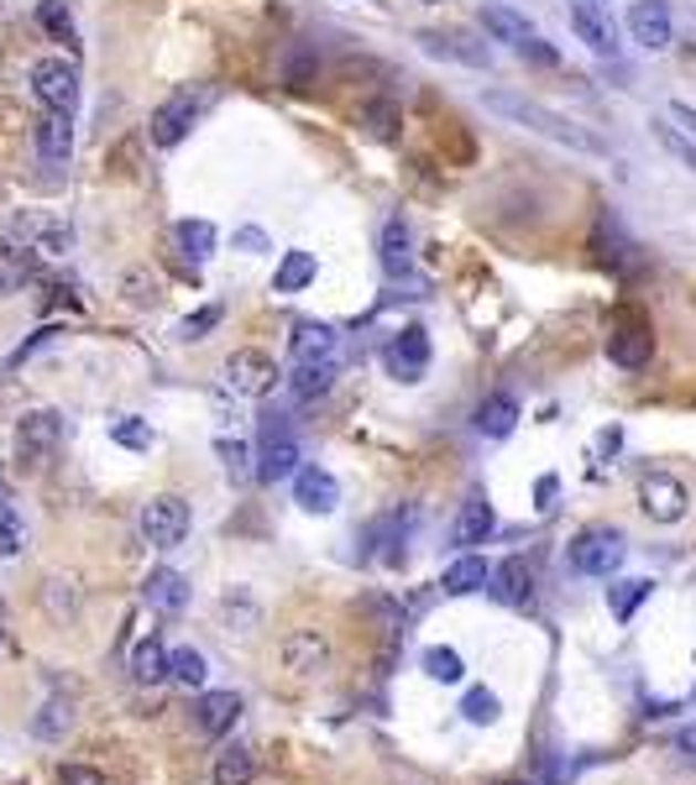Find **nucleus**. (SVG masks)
I'll return each mask as SVG.
<instances>
[{
	"label": "nucleus",
	"instance_id": "obj_1",
	"mask_svg": "<svg viewBox=\"0 0 696 785\" xmlns=\"http://www.w3.org/2000/svg\"><path fill=\"white\" fill-rule=\"evenodd\" d=\"M482 105H487L493 116H503V121H514V126H524V131H535V137L556 141V147H571L581 158H602V152H608V141L592 137L587 126H577L571 116H560L550 105L529 100V95H518V89H482Z\"/></svg>",
	"mask_w": 696,
	"mask_h": 785
},
{
	"label": "nucleus",
	"instance_id": "obj_2",
	"mask_svg": "<svg viewBox=\"0 0 696 785\" xmlns=\"http://www.w3.org/2000/svg\"><path fill=\"white\" fill-rule=\"evenodd\" d=\"M623 555H629V544H623V534L608 529V523L581 529L577 540H571V550H566V561H571L577 576H613L618 565H623Z\"/></svg>",
	"mask_w": 696,
	"mask_h": 785
},
{
	"label": "nucleus",
	"instance_id": "obj_3",
	"mask_svg": "<svg viewBox=\"0 0 696 785\" xmlns=\"http://www.w3.org/2000/svg\"><path fill=\"white\" fill-rule=\"evenodd\" d=\"M278 362L267 357V351H257V346H241V351H231L225 357V367H220V383L231 388L236 399H267L273 388H278Z\"/></svg>",
	"mask_w": 696,
	"mask_h": 785
},
{
	"label": "nucleus",
	"instance_id": "obj_4",
	"mask_svg": "<svg viewBox=\"0 0 696 785\" xmlns=\"http://www.w3.org/2000/svg\"><path fill=\"white\" fill-rule=\"evenodd\" d=\"M137 529L152 550H173V544H183V534H189V503L173 498V492H158V498L141 503Z\"/></svg>",
	"mask_w": 696,
	"mask_h": 785
},
{
	"label": "nucleus",
	"instance_id": "obj_5",
	"mask_svg": "<svg viewBox=\"0 0 696 785\" xmlns=\"http://www.w3.org/2000/svg\"><path fill=\"white\" fill-rule=\"evenodd\" d=\"M32 95H38L48 110L74 116V110H80V68L68 59H38L32 63Z\"/></svg>",
	"mask_w": 696,
	"mask_h": 785
},
{
	"label": "nucleus",
	"instance_id": "obj_6",
	"mask_svg": "<svg viewBox=\"0 0 696 785\" xmlns=\"http://www.w3.org/2000/svg\"><path fill=\"white\" fill-rule=\"evenodd\" d=\"M63 441V414L59 409H32L17 420V462L21 466H42Z\"/></svg>",
	"mask_w": 696,
	"mask_h": 785
},
{
	"label": "nucleus",
	"instance_id": "obj_7",
	"mask_svg": "<svg viewBox=\"0 0 696 785\" xmlns=\"http://www.w3.org/2000/svg\"><path fill=\"white\" fill-rule=\"evenodd\" d=\"M639 508L655 523H681L686 508H692V492H686V482L671 477V471H644V477H639Z\"/></svg>",
	"mask_w": 696,
	"mask_h": 785
},
{
	"label": "nucleus",
	"instance_id": "obj_8",
	"mask_svg": "<svg viewBox=\"0 0 696 785\" xmlns=\"http://www.w3.org/2000/svg\"><path fill=\"white\" fill-rule=\"evenodd\" d=\"M382 367H388L393 383H424V372H430V336L419 325L398 330L393 341L382 346Z\"/></svg>",
	"mask_w": 696,
	"mask_h": 785
},
{
	"label": "nucleus",
	"instance_id": "obj_9",
	"mask_svg": "<svg viewBox=\"0 0 696 785\" xmlns=\"http://www.w3.org/2000/svg\"><path fill=\"white\" fill-rule=\"evenodd\" d=\"M262 462H257V477L262 482H283V477H294L298 471V445L288 435V424L278 414H262Z\"/></svg>",
	"mask_w": 696,
	"mask_h": 785
},
{
	"label": "nucleus",
	"instance_id": "obj_10",
	"mask_svg": "<svg viewBox=\"0 0 696 785\" xmlns=\"http://www.w3.org/2000/svg\"><path fill=\"white\" fill-rule=\"evenodd\" d=\"M629 38H634L644 53H665V47L676 42L671 6H665V0H634V6H629Z\"/></svg>",
	"mask_w": 696,
	"mask_h": 785
},
{
	"label": "nucleus",
	"instance_id": "obj_11",
	"mask_svg": "<svg viewBox=\"0 0 696 785\" xmlns=\"http://www.w3.org/2000/svg\"><path fill=\"white\" fill-rule=\"evenodd\" d=\"M11 236H17V246L42 252V257H63V252L74 246V231L63 221H53V215H38V210L17 215V221H11Z\"/></svg>",
	"mask_w": 696,
	"mask_h": 785
},
{
	"label": "nucleus",
	"instance_id": "obj_12",
	"mask_svg": "<svg viewBox=\"0 0 696 785\" xmlns=\"http://www.w3.org/2000/svg\"><path fill=\"white\" fill-rule=\"evenodd\" d=\"M419 47L430 53V59H451L461 68H487L493 63V47L477 38H466V32H419Z\"/></svg>",
	"mask_w": 696,
	"mask_h": 785
},
{
	"label": "nucleus",
	"instance_id": "obj_13",
	"mask_svg": "<svg viewBox=\"0 0 696 785\" xmlns=\"http://www.w3.org/2000/svg\"><path fill=\"white\" fill-rule=\"evenodd\" d=\"M194 116H199V105L194 95H168V100L152 110V147H179L189 131H194Z\"/></svg>",
	"mask_w": 696,
	"mask_h": 785
},
{
	"label": "nucleus",
	"instance_id": "obj_14",
	"mask_svg": "<svg viewBox=\"0 0 696 785\" xmlns=\"http://www.w3.org/2000/svg\"><path fill=\"white\" fill-rule=\"evenodd\" d=\"M294 503L304 513H336L340 508V482L325 466H298L294 471Z\"/></svg>",
	"mask_w": 696,
	"mask_h": 785
},
{
	"label": "nucleus",
	"instance_id": "obj_15",
	"mask_svg": "<svg viewBox=\"0 0 696 785\" xmlns=\"http://www.w3.org/2000/svg\"><path fill=\"white\" fill-rule=\"evenodd\" d=\"M608 357H613V367H623V372H639V367L655 357V336H650V325H639V320L613 325V336H608Z\"/></svg>",
	"mask_w": 696,
	"mask_h": 785
},
{
	"label": "nucleus",
	"instance_id": "obj_16",
	"mask_svg": "<svg viewBox=\"0 0 696 785\" xmlns=\"http://www.w3.org/2000/svg\"><path fill=\"white\" fill-rule=\"evenodd\" d=\"M283 665H288L294 676H319V670L330 665V639H325L319 628H294V634L283 639Z\"/></svg>",
	"mask_w": 696,
	"mask_h": 785
},
{
	"label": "nucleus",
	"instance_id": "obj_17",
	"mask_svg": "<svg viewBox=\"0 0 696 785\" xmlns=\"http://www.w3.org/2000/svg\"><path fill=\"white\" fill-rule=\"evenodd\" d=\"M246 712V702H241V691H204L194 707V728L204 733V739H220L225 728H236V718Z\"/></svg>",
	"mask_w": 696,
	"mask_h": 785
},
{
	"label": "nucleus",
	"instance_id": "obj_18",
	"mask_svg": "<svg viewBox=\"0 0 696 785\" xmlns=\"http://www.w3.org/2000/svg\"><path fill=\"white\" fill-rule=\"evenodd\" d=\"M38 158L59 173V168H68V158H74V116H59V110H48L38 121Z\"/></svg>",
	"mask_w": 696,
	"mask_h": 785
},
{
	"label": "nucleus",
	"instance_id": "obj_19",
	"mask_svg": "<svg viewBox=\"0 0 696 785\" xmlns=\"http://www.w3.org/2000/svg\"><path fill=\"white\" fill-rule=\"evenodd\" d=\"M493 529H497V513H493V503H487V492H472V498L461 503L456 523H451V540H456L461 550H472V544H487Z\"/></svg>",
	"mask_w": 696,
	"mask_h": 785
},
{
	"label": "nucleus",
	"instance_id": "obj_20",
	"mask_svg": "<svg viewBox=\"0 0 696 785\" xmlns=\"http://www.w3.org/2000/svg\"><path fill=\"white\" fill-rule=\"evenodd\" d=\"M477 435H487V441H508L518 429V399L514 393H487V399L477 403Z\"/></svg>",
	"mask_w": 696,
	"mask_h": 785
},
{
	"label": "nucleus",
	"instance_id": "obj_21",
	"mask_svg": "<svg viewBox=\"0 0 696 785\" xmlns=\"http://www.w3.org/2000/svg\"><path fill=\"white\" fill-rule=\"evenodd\" d=\"M336 346H340V336L330 330V325H298L294 330V367L336 362Z\"/></svg>",
	"mask_w": 696,
	"mask_h": 785
},
{
	"label": "nucleus",
	"instance_id": "obj_22",
	"mask_svg": "<svg viewBox=\"0 0 696 785\" xmlns=\"http://www.w3.org/2000/svg\"><path fill=\"white\" fill-rule=\"evenodd\" d=\"M493 592L503 597V603H529L535 597V565L524 561V555H508V561H497L493 571Z\"/></svg>",
	"mask_w": 696,
	"mask_h": 785
},
{
	"label": "nucleus",
	"instance_id": "obj_23",
	"mask_svg": "<svg viewBox=\"0 0 696 785\" xmlns=\"http://www.w3.org/2000/svg\"><path fill=\"white\" fill-rule=\"evenodd\" d=\"M487 561L482 555H472V550H461V561H451L445 565V576H440V592L445 597H472V592H482L487 586Z\"/></svg>",
	"mask_w": 696,
	"mask_h": 785
},
{
	"label": "nucleus",
	"instance_id": "obj_24",
	"mask_svg": "<svg viewBox=\"0 0 696 785\" xmlns=\"http://www.w3.org/2000/svg\"><path fill=\"white\" fill-rule=\"evenodd\" d=\"M571 32H577V38L592 47L597 59H613V53H618L613 26H608V21H602V11H597V6H587V0H577V6H571Z\"/></svg>",
	"mask_w": 696,
	"mask_h": 785
},
{
	"label": "nucleus",
	"instance_id": "obj_25",
	"mask_svg": "<svg viewBox=\"0 0 696 785\" xmlns=\"http://www.w3.org/2000/svg\"><path fill=\"white\" fill-rule=\"evenodd\" d=\"M319 278V257L315 252H283L278 273H273V294H304Z\"/></svg>",
	"mask_w": 696,
	"mask_h": 785
},
{
	"label": "nucleus",
	"instance_id": "obj_26",
	"mask_svg": "<svg viewBox=\"0 0 696 785\" xmlns=\"http://www.w3.org/2000/svg\"><path fill=\"white\" fill-rule=\"evenodd\" d=\"M482 32H487L493 42H508V47H518V42L535 38L529 17H518L514 6H482Z\"/></svg>",
	"mask_w": 696,
	"mask_h": 785
},
{
	"label": "nucleus",
	"instance_id": "obj_27",
	"mask_svg": "<svg viewBox=\"0 0 696 785\" xmlns=\"http://www.w3.org/2000/svg\"><path fill=\"white\" fill-rule=\"evenodd\" d=\"M141 597L158 607V613H179L183 603H189V582H183L179 571H168V565H158L147 582H141Z\"/></svg>",
	"mask_w": 696,
	"mask_h": 785
},
{
	"label": "nucleus",
	"instance_id": "obj_28",
	"mask_svg": "<svg viewBox=\"0 0 696 785\" xmlns=\"http://www.w3.org/2000/svg\"><path fill=\"white\" fill-rule=\"evenodd\" d=\"M252 775H257V754L246 744H231L215 754V765H210V781L215 785H252Z\"/></svg>",
	"mask_w": 696,
	"mask_h": 785
},
{
	"label": "nucleus",
	"instance_id": "obj_29",
	"mask_svg": "<svg viewBox=\"0 0 696 785\" xmlns=\"http://www.w3.org/2000/svg\"><path fill=\"white\" fill-rule=\"evenodd\" d=\"M382 273L393 283H403L409 273H414V257H409V231H403V221H388L382 225Z\"/></svg>",
	"mask_w": 696,
	"mask_h": 785
},
{
	"label": "nucleus",
	"instance_id": "obj_30",
	"mask_svg": "<svg viewBox=\"0 0 696 785\" xmlns=\"http://www.w3.org/2000/svg\"><path fill=\"white\" fill-rule=\"evenodd\" d=\"M173 246L199 267V262L215 257V225L210 221H179L173 225Z\"/></svg>",
	"mask_w": 696,
	"mask_h": 785
},
{
	"label": "nucleus",
	"instance_id": "obj_31",
	"mask_svg": "<svg viewBox=\"0 0 696 785\" xmlns=\"http://www.w3.org/2000/svg\"><path fill=\"white\" fill-rule=\"evenodd\" d=\"M131 681H137V686L168 681V649H162L158 639H141V645L131 649Z\"/></svg>",
	"mask_w": 696,
	"mask_h": 785
},
{
	"label": "nucleus",
	"instance_id": "obj_32",
	"mask_svg": "<svg viewBox=\"0 0 696 785\" xmlns=\"http://www.w3.org/2000/svg\"><path fill=\"white\" fill-rule=\"evenodd\" d=\"M330 383H336V362L325 367H294V378H288V393H294L298 403H315L330 393Z\"/></svg>",
	"mask_w": 696,
	"mask_h": 785
},
{
	"label": "nucleus",
	"instance_id": "obj_33",
	"mask_svg": "<svg viewBox=\"0 0 696 785\" xmlns=\"http://www.w3.org/2000/svg\"><path fill=\"white\" fill-rule=\"evenodd\" d=\"M204 676H210V665H204V655H199L194 645L168 649V681H179V686H189V691H199V686H204Z\"/></svg>",
	"mask_w": 696,
	"mask_h": 785
},
{
	"label": "nucleus",
	"instance_id": "obj_34",
	"mask_svg": "<svg viewBox=\"0 0 696 785\" xmlns=\"http://www.w3.org/2000/svg\"><path fill=\"white\" fill-rule=\"evenodd\" d=\"M650 592H655V582H650V576H629V582H618L613 592H608V607H613L618 624H629V618H634V607L644 603Z\"/></svg>",
	"mask_w": 696,
	"mask_h": 785
},
{
	"label": "nucleus",
	"instance_id": "obj_35",
	"mask_svg": "<svg viewBox=\"0 0 696 785\" xmlns=\"http://www.w3.org/2000/svg\"><path fill=\"white\" fill-rule=\"evenodd\" d=\"M68 723H74V702H68V697H48L42 712L32 718V733H38V739H63Z\"/></svg>",
	"mask_w": 696,
	"mask_h": 785
},
{
	"label": "nucleus",
	"instance_id": "obj_36",
	"mask_svg": "<svg viewBox=\"0 0 696 785\" xmlns=\"http://www.w3.org/2000/svg\"><path fill=\"white\" fill-rule=\"evenodd\" d=\"M32 283V252L27 246H6L0 252V294H21Z\"/></svg>",
	"mask_w": 696,
	"mask_h": 785
},
{
	"label": "nucleus",
	"instance_id": "obj_37",
	"mask_svg": "<svg viewBox=\"0 0 696 785\" xmlns=\"http://www.w3.org/2000/svg\"><path fill=\"white\" fill-rule=\"evenodd\" d=\"M424 676H430V681H440V686H456L461 676H466V665H461L456 649L435 645V649H424Z\"/></svg>",
	"mask_w": 696,
	"mask_h": 785
},
{
	"label": "nucleus",
	"instance_id": "obj_38",
	"mask_svg": "<svg viewBox=\"0 0 696 785\" xmlns=\"http://www.w3.org/2000/svg\"><path fill=\"white\" fill-rule=\"evenodd\" d=\"M497 712H503V702H497L487 686H472V691L461 697V718H466V723L487 728V723H497Z\"/></svg>",
	"mask_w": 696,
	"mask_h": 785
},
{
	"label": "nucleus",
	"instance_id": "obj_39",
	"mask_svg": "<svg viewBox=\"0 0 696 785\" xmlns=\"http://www.w3.org/2000/svg\"><path fill=\"white\" fill-rule=\"evenodd\" d=\"M38 26L53 42H68V47H74V17H68V6H63V0H42V6H38Z\"/></svg>",
	"mask_w": 696,
	"mask_h": 785
},
{
	"label": "nucleus",
	"instance_id": "obj_40",
	"mask_svg": "<svg viewBox=\"0 0 696 785\" xmlns=\"http://www.w3.org/2000/svg\"><path fill=\"white\" fill-rule=\"evenodd\" d=\"M650 131H655V141L681 162V168H692V173H696V141L692 137H681L671 121H650Z\"/></svg>",
	"mask_w": 696,
	"mask_h": 785
},
{
	"label": "nucleus",
	"instance_id": "obj_41",
	"mask_svg": "<svg viewBox=\"0 0 696 785\" xmlns=\"http://www.w3.org/2000/svg\"><path fill=\"white\" fill-rule=\"evenodd\" d=\"M21 544H27V523H21V513L6 498H0V561H11V555H21Z\"/></svg>",
	"mask_w": 696,
	"mask_h": 785
},
{
	"label": "nucleus",
	"instance_id": "obj_42",
	"mask_svg": "<svg viewBox=\"0 0 696 785\" xmlns=\"http://www.w3.org/2000/svg\"><path fill=\"white\" fill-rule=\"evenodd\" d=\"M110 441L126 445V450H147L152 445V424L137 420V414H120V420H110Z\"/></svg>",
	"mask_w": 696,
	"mask_h": 785
},
{
	"label": "nucleus",
	"instance_id": "obj_43",
	"mask_svg": "<svg viewBox=\"0 0 696 785\" xmlns=\"http://www.w3.org/2000/svg\"><path fill=\"white\" fill-rule=\"evenodd\" d=\"M220 320H225V309H220V304H204L199 315H189V320L179 325V341H204V336H210Z\"/></svg>",
	"mask_w": 696,
	"mask_h": 785
},
{
	"label": "nucleus",
	"instance_id": "obj_44",
	"mask_svg": "<svg viewBox=\"0 0 696 785\" xmlns=\"http://www.w3.org/2000/svg\"><path fill=\"white\" fill-rule=\"evenodd\" d=\"M42 603L53 607L59 618H68V613H74V603H80V597H74V582H63V576H53V582H48V592H42Z\"/></svg>",
	"mask_w": 696,
	"mask_h": 785
},
{
	"label": "nucleus",
	"instance_id": "obj_45",
	"mask_svg": "<svg viewBox=\"0 0 696 785\" xmlns=\"http://www.w3.org/2000/svg\"><path fill=\"white\" fill-rule=\"evenodd\" d=\"M514 53H518V59H524V63H539V68H556V63H560V53H556V47H550V42H545V38H529V42H518Z\"/></svg>",
	"mask_w": 696,
	"mask_h": 785
},
{
	"label": "nucleus",
	"instance_id": "obj_46",
	"mask_svg": "<svg viewBox=\"0 0 696 785\" xmlns=\"http://www.w3.org/2000/svg\"><path fill=\"white\" fill-rule=\"evenodd\" d=\"M53 336H59V330H38V336H32V341H27V346H17V351L6 357V372H11V367H21V362H27V357H32V351H42V346L53 341Z\"/></svg>",
	"mask_w": 696,
	"mask_h": 785
},
{
	"label": "nucleus",
	"instance_id": "obj_47",
	"mask_svg": "<svg viewBox=\"0 0 696 785\" xmlns=\"http://www.w3.org/2000/svg\"><path fill=\"white\" fill-rule=\"evenodd\" d=\"M63 785H110V781L89 765H63Z\"/></svg>",
	"mask_w": 696,
	"mask_h": 785
},
{
	"label": "nucleus",
	"instance_id": "obj_48",
	"mask_svg": "<svg viewBox=\"0 0 696 785\" xmlns=\"http://www.w3.org/2000/svg\"><path fill=\"white\" fill-rule=\"evenodd\" d=\"M215 450H220V456H225V466H231V471H246V462H252V450H246V445H231V441H220L215 445Z\"/></svg>",
	"mask_w": 696,
	"mask_h": 785
},
{
	"label": "nucleus",
	"instance_id": "obj_49",
	"mask_svg": "<svg viewBox=\"0 0 696 785\" xmlns=\"http://www.w3.org/2000/svg\"><path fill=\"white\" fill-rule=\"evenodd\" d=\"M556 492H560L556 477H539V482H535V508H539V513H550V508H556Z\"/></svg>",
	"mask_w": 696,
	"mask_h": 785
},
{
	"label": "nucleus",
	"instance_id": "obj_50",
	"mask_svg": "<svg viewBox=\"0 0 696 785\" xmlns=\"http://www.w3.org/2000/svg\"><path fill=\"white\" fill-rule=\"evenodd\" d=\"M618 445H623V429L613 424V429H602V435L592 441V462L602 466V456H608V450H618Z\"/></svg>",
	"mask_w": 696,
	"mask_h": 785
},
{
	"label": "nucleus",
	"instance_id": "obj_51",
	"mask_svg": "<svg viewBox=\"0 0 696 785\" xmlns=\"http://www.w3.org/2000/svg\"><path fill=\"white\" fill-rule=\"evenodd\" d=\"M236 246H246V252H267V236H262L257 225H241V231H236Z\"/></svg>",
	"mask_w": 696,
	"mask_h": 785
},
{
	"label": "nucleus",
	"instance_id": "obj_52",
	"mask_svg": "<svg viewBox=\"0 0 696 785\" xmlns=\"http://www.w3.org/2000/svg\"><path fill=\"white\" fill-rule=\"evenodd\" d=\"M367 121H378L372 131H378V137H388V131H393V110H388V105H378V110H367Z\"/></svg>",
	"mask_w": 696,
	"mask_h": 785
},
{
	"label": "nucleus",
	"instance_id": "obj_53",
	"mask_svg": "<svg viewBox=\"0 0 696 785\" xmlns=\"http://www.w3.org/2000/svg\"><path fill=\"white\" fill-rule=\"evenodd\" d=\"M671 116H676V121L686 126V137L696 141V110H692V105H681V100H676V105H671Z\"/></svg>",
	"mask_w": 696,
	"mask_h": 785
},
{
	"label": "nucleus",
	"instance_id": "obj_54",
	"mask_svg": "<svg viewBox=\"0 0 696 785\" xmlns=\"http://www.w3.org/2000/svg\"><path fill=\"white\" fill-rule=\"evenodd\" d=\"M676 744H681V749H686V754H692V760H696V723H692V728H686V733H681Z\"/></svg>",
	"mask_w": 696,
	"mask_h": 785
},
{
	"label": "nucleus",
	"instance_id": "obj_55",
	"mask_svg": "<svg viewBox=\"0 0 696 785\" xmlns=\"http://www.w3.org/2000/svg\"><path fill=\"white\" fill-rule=\"evenodd\" d=\"M587 6H613V0H587Z\"/></svg>",
	"mask_w": 696,
	"mask_h": 785
},
{
	"label": "nucleus",
	"instance_id": "obj_56",
	"mask_svg": "<svg viewBox=\"0 0 696 785\" xmlns=\"http://www.w3.org/2000/svg\"><path fill=\"white\" fill-rule=\"evenodd\" d=\"M497 785H529V781H497Z\"/></svg>",
	"mask_w": 696,
	"mask_h": 785
},
{
	"label": "nucleus",
	"instance_id": "obj_57",
	"mask_svg": "<svg viewBox=\"0 0 696 785\" xmlns=\"http://www.w3.org/2000/svg\"><path fill=\"white\" fill-rule=\"evenodd\" d=\"M0 498H6V482H0Z\"/></svg>",
	"mask_w": 696,
	"mask_h": 785
},
{
	"label": "nucleus",
	"instance_id": "obj_58",
	"mask_svg": "<svg viewBox=\"0 0 696 785\" xmlns=\"http://www.w3.org/2000/svg\"><path fill=\"white\" fill-rule=\"evenodd\" d=\"M424 6H440V0H424Z\"/></svg>",
	"mask_w": 696,
	"mask_h": 785
}]
</instances>
